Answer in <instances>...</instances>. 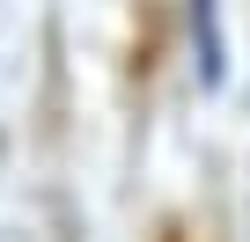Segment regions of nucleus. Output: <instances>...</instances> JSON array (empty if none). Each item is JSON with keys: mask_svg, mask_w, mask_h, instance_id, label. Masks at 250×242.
Instances as JSON below:
<instances>
[{"mask_svg": "<svg viewBox=\"0 0 250 242\" xmlns=\"http://www.w3.org/2000/svg\"><path fill=\"white\" fill-rule=\"evenodd\" d=\"M191 22H199V66H206V81L221 74V52H213V0H191Z\"/></svg>", "mask_w": 250, "mask_h": 242, "instance_id": "f257e3e1", "label": "nucleus"}]
</instances>
